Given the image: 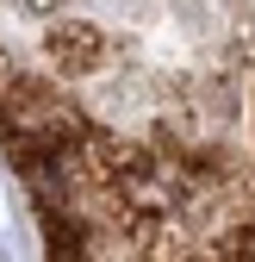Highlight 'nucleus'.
Here are the masks:
<instances>
[]
</instances>
